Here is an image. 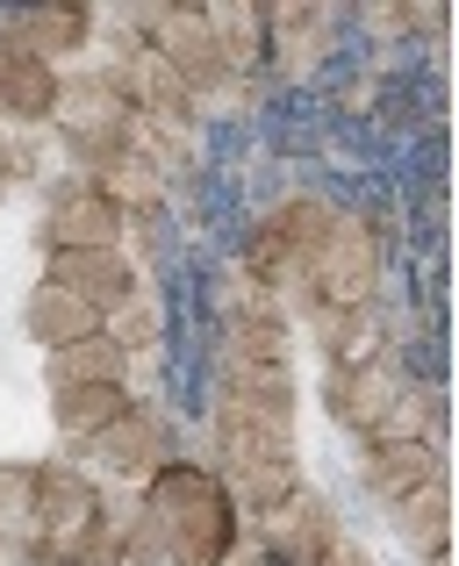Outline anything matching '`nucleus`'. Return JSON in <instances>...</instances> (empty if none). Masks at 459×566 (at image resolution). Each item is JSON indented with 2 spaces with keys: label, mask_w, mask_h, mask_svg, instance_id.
Wrapping results in <instances>:
<instances>
[{
  "label": "nucleus",
  "mask_w": 459,
  "mask_h": 566,
  "mask_svg": "<svg viewBox=\"0 0 459 566\" xmlns=\"http://www.w3.org/2000/svg\"><path fill=\"white\" fill-rule=\"evenodd\" d=\"M0 29H8L29 57L51 65V57H65V51H80V43H86L94 8H8V14H0Z\"/></svg>",
  "instance_id": "4468645a"
},
{
  "label": "nucleus",
  "mask_w": 459,
  "mask_h": 566,
  "mask_svg": "<svg viewBox=\"0 0 459 566\" xmlns=\"http://www.w3.org/2000/svg\"><path fill=\"white\" fill-rule=\"evenodd\" d=\"M201 14H209V36H216V51H223L230 80L265 72V14L259 8H201Z\"/></svg>",
  "instance_id": "a211bd4d"
},
{
  "label": "nucleus",
  "mask_w": 459,
  "mask_h": 566,
  "mask_svg": "<svg viewBox=\"0 0 459 566\" xmlns=\"http://www.w3.org/2000/svg\"><path fill=\"white\" fill-rule=\"evenodd\" d=\"M22 331L36 337L43 352H65V345H80V337H94V331H101V316H94L86 302H72L65 287L36 280V287H29V302H22Z\"/></svg>",
  "instance_id": "2eb2a0df"
},
{
  "label": "nucleus",
  "mask_w": 459,
  "mask_h": 566,
  "mask_svg": "<svg viewBox=\"0 0 459 566\" xmlns=\"http://www.w3.org/2000/svg\"><path fill=\"white\" fill-rule=\"evenodd\" d=\"M359 481L374 502H403L409 488L424 481H446V452H431V444H366L359 452Z\"/></svg>",
  "instance_id": "ddd939ff"
},
{
  "label": "nucleus",
  "mask_w": 459,
  "mask_h": 566,
  "mask_svg": "<svg viewBox=\"0 0 459 566\" xmlns=\"http://www.w3.org/2000/svg\"><path fill=\"white\" fill-rule=\"evenodd\" d=\"M129 22L144 29V43H152L158 57H166L173 72H180V86L187 94H223L230 80V65H223V51H216V36H209V14L201 8H137Z\"/></svg>",
  "instance_id": "20e7f679"
},
{
  "label": "nucleus",
  "mask_w": 459,
  "mask_h": 566,
  "mask_svg": "<svg viewBox=\"0 0 459 566\" xmlns=\"http://www.w3.org/2000/svg\"><path fill=\"white\" fill-rule=\"evenodd\" d=\"M209 416L244 423V430H273V438H294V366H216Z\"/></svg>",
  "instance_id": "39448f33"
},
{
  "label": "nucleus",
  "mask_w": 459,
  "mask_h": 566,
  "mask_svg": "<svg viewBox=\"0 0 459 566\" xmlns=\"http://www.w3.org/2000/svg\"><path fill=\"white\" fill-rule=\"evenodd\" d=\"M51 409H58V430L72 444H86L129 409V387H51Z\"/></svg>",
  "instance_id": "6ab92c4d"
},
{
  "label": "nucleus",
  "mask_w": 459,
  "mask_h": 566,
  "mask_svg": "<svg viewBox=\"0 0 459 566\" xmlns=\"http://www.w3.org/2000/svg\"><path fill=\"white\" fill-rule=\"evenodd\" d=\"M331 538H337V510L323 495H309V488H294L280 510L259 516V545H265L259 559H273V566H316V553Z\"/></svg>",
  "instance_id": "9d476101"
},
{
  "label": "nucleus",
  "mask_w": 459,
  "mask_h": 566,
  "mask_svg": "<svg viewBox=\"0 0 459 566\" xmlns=\"http://www.w3.org/2000/svg\"><path fill=\"white\" fill-rule=\"evenodd\" d=\"M51 387H129V352H115L108 337H80V345L51 352Z\"/></svg>",
  "instance_id": "f3484780"
},
{
  "label": "nucleus",
  "mask_w": 459,
  "mask_h": 566,
  "mask_svg": "<svg viewBox=\"0 0 459 566\" xmlns=\"http://www.w3.org/2000/svg\"><path fill=\"white\" fill-rule=\"evenodd\" d=\"M316 566H374V559H366V545H352L345 531H337V538H331V545L316 553Z\"/></svg>",
  "instance_id": "4be33fe9"
},
{
  "label": "nucleus",
  "mask_w": 459,
  "mask_h": 566,
  "mask_svg": "<svg viewBox=\"0 0 459 566\" xmlns=\"http://www.w3.org/2000/svg\"><path fill=\"white\" fill-rule=\"evenodd\" d=\"M80 459H94V467H108V473H144V481H152L158 467H173V423H166V409H158V401H129L101 438L80 444Z\"/></svg>",
  "instance_id": "6e6552de"
},
{
  "label": "nucleus",
  "mask_w": 459,
  "mask_h": 566,
  "mask_svg": "<svg viewBox=\"0 0 459 566\" xmlns=\"http://www.w3.org/2000/svg\"><path fill=\"white\" fill-rule=\"evenodd\" d=\"M259 14H265V65H280L294 86L316 80L352 29V8H259Z\"/></svg>",
  "instance_id": "423d86ee"
},
{
  "label": "nucleus",
  "mask_w": 459,
  "mask_h": 566,
  "mask_svg": "<svg viewBox=\"0 0 459 566\" xmlns=\"http://www.w3.org/2000/svg\"><path fill=\"white\" fill-rule=\"evenodd\" d=\"M237 545V510L223 495L209 467H158L144 481V510H137V531H129V553L137 566H216Z\"/></svg>",
  "instance_id": "f257e3e1"
},
{
  "label": "nucleus",
  "mask_w": 459,
  "mask_h": 566,
  "mask_svg": "<svg viewBox=\"0 0 459 566\" xmlns=\"http://www.w3.org/2000/svg\"><path fill=\"white\" fill-rule=\"evenodd\" d=\"M36 237H43V251H115L123 244V216H115L86 180H72V187L51 193Z\"/></svg>",
  "instance_id": "9b49d317"
},
{
  "label": "nucleus",
  "mask_w": 459,
  "mask_h": 566,
  "mask_svg": "<svg viewBox=\"0 0 459 566\" xmlns=\"http://www.w3.org/2000/svg\"><path fill=\"white\" fill-rule=\"evenodd\" d=\"M29 502H36V467H0V559L29 553Z\"/></svg>",
  "instance_id": "412c9836"
},
{
  "label": "nucleus",
  "mask_w": 459,
  "mask_h": 566,
  "mask_svg": "<svg viewBox=\"0 0 459 566\" xmlns=\"http://www.w3.org/2000/svg\"><path fill=\"white\" fill-rule=\"evenodd\" d=\"M216 566H273V559H259V553H237V545H230V553L216 559Z\"/></svg>",
  "instance_id": "5701e85b"
},
{
  "label": "nucleus",
  "mask_w": 459,
  "mask_h": 566,
  "mask_svg": "<svg viewBox=\"0 0 459 566\" xmlns=\"http://www.w3.org/2000/svg\"><path fill=\"white\" fill-rule=\"evenodd\" d=\"M51 115H58V137L72 144V158H86V166H108L115 151H129V108L115 101L108 80H72V86H58Z\"/></svg>",
  "instance_id": "0eeeda50"
},
{
  "label": "nucleus",
  "mask_w": 459,
  "mask_h": 566,
  "mask_svg": "<svg viewBox=\"0 0 459 566\" xmlns=\"http://www.w3.org/2000/svg\"><path fill=\"white\" fill-rule=\"evenodd\" d=\"M388 524L403 531V545H417L424 559H446V481L409 488L403 502H388Z\"/></svg>",
  "instance_id": "aec40b11"
},
{
  "label": "nucleus",
  "mask_w": 459,
  "mask_h": 566,
  "mask_svg": "<svg viewBox=\"0 0 459 566\" xmlns=\"http://www.w3.org/2000/svg\"><path fill=\"white\" fill-rule=\"evenodd\" d=\"M43 280L65 287L72 302H86L94 316H115V308L137 294V259H129L123 244L115 251H51V259H43Z\"/></svg>",
  "instance_id": "1a4fd4ad"
},
{
  "label": "nucleus",
  "mask_w": 459,
  "mask_h": 566,
  "mask_svg": "<svg viewBox=\"0 0 459 566\" xmlns=\"http://www.w3.org/2000/svg\"><path fill=\"white\" fill-rule=\"evenodd\" d=\"M101 524H108V510H101L94 481H86L80 467H36V502H29V553L43 566H80L86 553L101 545Z\"/></svg>",
  "instance_id": "f03ea898"
},
{
  "label": "nucleus",
  "mask_w": 459,
  "mask_h": 566,
  "mask_svg": "<svg viewBox=\"0 0 459 566\" xmlns=\"http://www.w3.org/2000/svg\"><path fill=\"white\" fill-rule=\"evenodd\" d=\"M323 359H331V374L388 359V323L374 316V302L366 308H331V316H323Z\"/></svg>",
  "instance_id": "dca6fc26"
},
{
  "label": "nucleus",
  "mask_w": 459,
  "mask_h": 566,
  "mask_svg": "<svg viewBox=\"0 0 459 566\" xmlns=\"http://www.w3.org/2000/svg\"><path fill=\"white\" fill-rule=\"evenodd\" d=\"M216 423V459H223V495H230V510H251V516H265V510H280V502L294 495V438H273V430H244V423H223V416H209Z\"/></svg>",
  "instance_id": "7ed1b4c3"
},
{
  "label": "nucleus",
  "mask_w": 459,
  "mask_h": 566,
  "mask_svg": "<svg viewBox=\"0 0 459 566\" xmlns=\"http://www.w3.org/2000/svg\"><path fill=\"white\" fill-rule=\"evenodd\" d=\"M403 395H409V387H403V374H395L388 359L352 366V374H331V416L352 430V438H374V430L388 423V409H395Z\"/></svg>",
  "instance_id": "f8f14e48"
}]
</instances>
